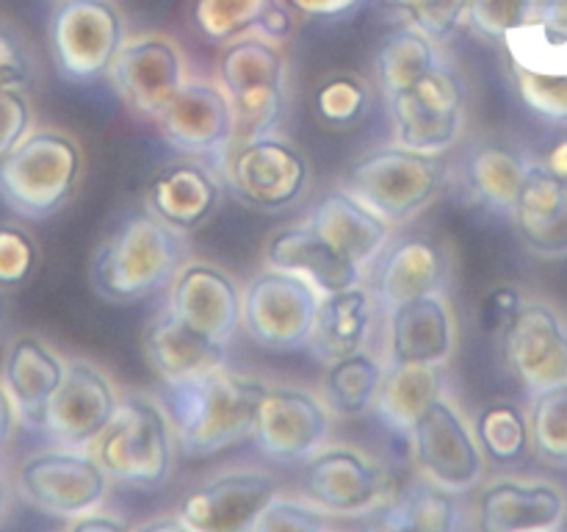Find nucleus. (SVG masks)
I'll list each match as a JSON object with an SVG mask.
<instances>
[{
	"label": "nucleus",
	"instance_id": "aec40b11",
	"mask_svg": "<svg viewBox=\"0 0 567 532\" xmlns=\"http://www.w3.org/2000/svg\"><path fill=\"white\" fill-rule=\"evenodd\" d=\"M169 308L210 341L227 344L241 325L244 294L221 266L194 260L177 272Z\"/></svg>",
	"mask_w": 567,
	"mask_h": 532
},
{
	"label": "nucleus",
	"instance_id": "dca6fc26",
	"mask_svg": "<svg viewBox=\"0 0 567 532\" xmlns=\"http://www.w3.org/2000/svg\"><path fill=\"white\" fill-rule=\"evenodd\" d=\"M109 75L127 109L155 120L186 83V59L175 39L144 33L125 39Z\"/></svg>",
	"mask_w": 567,
	"mask_h": 532
},
{
	"label": "nucleus",
	"instance_id": "79ce46f5",
	"mask_svg": "<svg viewBox=\"0 0 567 532\" xmlns=\"http://www.w3.org/2000/svg\"><path fill=\"white\" fill-rule=\"evenodd\" d=\"M513 83L526 109L554 125H567V75H546V72L520 70L509 64Z\"/></svg>",
	"mask_w": 567,
	"mask_h": 532
},
{
	"label": "nucleus",
	"instance_id": "e433bc0d",
	"mask_svg": "<svg viewBox=\"0 0 567 532\" xmlns=\"http://www.w3.org/2000/svg\"><path fill=\"white\" fill-rule=\"evenodd\" d=\"M382 371L385 366L365 349L349 355V358L332 360L327 364L324 375V405L343 419L363 416L365 410L374 408Z\"/></svg>",
	"mask_w": 567,
	"mask_h": 532
},
{
	"label": "nucleus",
	"instance_id": "bb28decb",
	"mask_svg": "<svg viewBox=\"0 0 567 532\" xmlns=\"http://www.w3.org/2000/svg\"><path fill=\"white\" fill-rule=\"evenodd\" d=\"M66 364L37 336H17L3 360V386L14 399L20 421L42 430L44 410L59 391Z\"/></svg>",
	"mask_w": 567,
	"mask_h": 532
},
{
	"label": "nucleus",
	"instance_id": "7c9ffc66",
	"mask_svg": "<svg viewBox=\"0 0 567 532\" xmlns=\"http://www.w3.org/2000/svg\"><path fill=\"white\" fill-rule=\"evenodd\" d=\"M194 25L216 44L255 31L286 42L297 20L291 6L282 0H194Z\"/></svg>",
	"mask_w": 567,
	"mask_h": 532
},
{
	"label": "nucleus",
	"instance_id": "c9c22d12",
	"mask_svg": "<svg viewBox=\"0 0 567 532\" xmlns=\"http://www.w3.org/2000/svg\"><path fill=\"white\" fill-rule=\"evenodd\" d=\"M437 64H441V53H437L435 39L426 37L415 25L399 28L388 33L377 50V83L385 98H393L421 81Z\"/></svg>",
	"mask_w": 567,
	"mask_h": 532
},
{
	"label": "nucleus",
	"instance_id": "5701e85b",
	"mask_svg": "<svg viewBox=\"0 0 567 532\" xmlns=\"http://www.w3.org/2000/svg\"><path fill=\"white\" fill-rule=\"evenodd\" d=\"M219 203V177L199 158L172 161L150 181L147 188V211L183 236L199 231L216 214Z\"/></svg>",
	"mask_w": 567,
	"mask_h": 532
},
{
	"label": "nucleus",
	"instance_id": "0eeeda50",
	"mask_svg": "<svg viewBox=\"0 0 567 532\" xmlns=\"http://www.w3.org/2000/svg\"><path fill=\"white\" fill-rule=\"evenodd\" d=\"M50 55L61 78L92 83L109 75L125 44V17L114 0H59L50 14Z\"/></svg>",
	"mask_w": 567,
	"mask_h": 532
},
{
	"label": "nucleus",
	"instance_id": "412c9836",
	"mask_svg": "<svg viewBox=\"0 0 567 532\" xmlns=\"http://www.w3.org/2000/svg\"><path fill=\"white\" fill-rule=\"evenodd\" d=\"M567 497L557 482L502 477L480 497V532H557Z\"/></svg>",
	"mask_w": 567,
	"mask_h": 532
},
{
	"label": "nucleus",
	"instance_id": "58836bf2",
	"mask_svg": "<svg viewBox=\"0 0 567 532\" xmlns=\"http://www.w3.org/2000/svg\"><path fill=\"white\" fill-rule=\"evenodd\" d=\"M529 436L532 449L543 463L567 469V382L532 397Z\"/></svg>",
	"mask_w": 567,
	"mask_h": 532
},
{
	"label": "nucleus",
	"instance_id": "4be33fe9",
	"mask_svg": "<svg viewBox=\"0 0 567 532\" xmlns=\"http://www.w3.org/2000/svg\"><path fill=\"white\" fill-rule=\"evenodd\" d=\"M308 225L319 233L341 258L352 260L354 266H369L380 258L391 238V222L382 219L377 211L360 203L354 194L343 186L327 188L313 203L308 214Z\"/></svg>",
	"mask_w": 567,
	"mask_h": 532
},
{
	"label": "nucleus",
	"instance_id": "1a4fd4ad",
	"mask_svg": "<svg viewBox=\"0 0 567 532\" xmlns=\"http://www.w3.org/2000/svg\"><path fill=\"white\" fill-rule=\"evenodd\" d=\"M321 291L302 275L269 266L244 286L241 325L266 349H299L310 341Z\"/></svg>",
	"mask_w": 567,
	"mask_h": 532
},
{
	"label": "nucleus",
	"instance_id": "4c0bfd02",
	"mask_svg": "<svg viewBox=\"0 0 567 532\" xmlns=\"http://www.w3.org/2000/svg\"><path fill=\"white\" fill-rule=\"evenodd\" d=\"M474 432L485 458L498 466L518 463L532 447L529 416L518 405L504 402V399L480 410Z\"/></svg>",
	"mask_w": 567,
	"mask_h": 532
},
{
	"label": "nucleus",
	"instance_id": "72a5a7b5",
	"mask_svg": "<svg viewBox=\"0 0 567 532\" xmlns=\"http://www.w3.org/2000/svg\"><path fill=\"white\" fill-rule=\"evenodd\" d=\"M437 397H443L441 366L391 364L382 371L374 410L393 432L410 438L415 421Z\"/></svg>",
	"mask_w": 567,
	"mask_h": 532
},
{
	"label": "nucleus",
	"instance_id": "603ef678",
	"mask_svg": "<svg viewBox=\"0 0 567 532\" xmlns=\"http://www.w3.org/2000/svg\"><path fill=\"white\" fill-rule=\"evenodd\" d=\"M17 421H20V413H17V408H14V399L9 397L6 386L0 382V449L11 441Z\"/></svg>",
	"mask_w": 567,
	"mask_h": 532
},
{
	"label": "nucleus",
	"instance_id": "f03ea898",
	"mask_svg": "<svg viewBox=\"0 0 567 532\" xmlns=\"http://www.w3.org/2000/svg\"><path fill=\"white\" fill-rule=\"evenodd\" d=\"M183 253V233L172 231L153 211H136L94 249L89 280L105 303H138L175 280Z\"/></svg>",
	"mask_w": 567,
	"mask_h": 532
},
{
	"label": "nucleus",
	"instance_id": "a18cd8bd",
	"mask_svg": "<svg viewBox=\"0 0 567 532\" xmlns=\"http://www.w3.org/2000/svg\"><path fill=\"white\" fill-rule=\"evenodd\" d=\"M252 532H332V526L330 513L316 508L313 502L277 493Z\"/></svg>",
	"mask_w": 567,
	"mask_h": 532
},
{
	"label": "nucleus",
	"instance_id": "a878e982",
	"mask_svg": "<svg viewBox=\"0 0 567 532\" xmlns=\"http://www.w3.org/2000/svg\"><path fill=\"white\" fill-rule=\"evenodd\" d=\"M457 330L441 291L391 310V364L443 366L454 352Z\"/></svg>",
	"mask_w": 567,
	"mask_h": 532
},
{
	"label": "nucleus",
	"instance_id": "5fc2aeb1",
	"mask_svg": "<svg viewBox=\"0 0 567 532\" xmlns=\"http://www.w3.org/2000/svg\"><path fill=\"white\" fill-rule=\"evenodd\" d=\"M546 166H548V170L557 172V175L567 177V139H563L559 144H554L551 153H548Z\"/></svg>",
	"mask_w": 567,
	"mask_h": 532
},
{
	"label": "nucleus",
	"instance_id": "473e14b6",
	"mask_svg": "<svg viewBox=\"0 0 567 532\" xmlns=\"http://www.w3.org/2000/svg\"><path fill=\"white\" fill-rule=\"evenodd\" d=\"M509 64L567 75V0H540L535 17L504 39Z\"/></svg>",
	"mask_w": 567,
	"mask_h": 532
},
{
	"label": "nucleus",
	"instance_id": "3c124183",
	"mask_svg": "<svg viewBox=\"0 0 567 532\" xmlns=\"http://www.w3.org/2000/svg\"><path fill=\"white\" fill-rule=\"evenodd\" d=\"M61 532H133L131 526L122 519L111 513H100V510H92V513H83L78 519H70V524Z\"/></svg>",
	"mask_w": 567,
	"mask_h": 532
},
{
	"label": "nucleus",
	"instance_id": "20e7f679",
	"mask_svg": "<svg viewBox=\"0 0 567 532\" xmlns=\"http://www.w3.org/2000/svg\"><path fill=\"white\" fill-rule=\"evenodd\" d=\"M288 59L282 42L266 33H244L221 44L219 86L236 114V139L271 136L286 114Z\"/></svg>",
	"mask_w": 567,
	"mask_h": 532
},
{
	"label": "nucleus",
	"instance_id": "6ab92c4d",
	"mask_svg": "<svg viewBox=\"0 0 567 532\" xmlns=\"http://www.w3.org/2000/svg\"><path fill=\"white\" fill-rule=\"evenodd\" d=\"M509 371L532 393L567 382V321L554 305L529 299L504 332Z\"/></svg>",
	"mask_w": 567,
	"mask_h": 532
},
{
	"label": "nucleus",
	"instance_id": "8fccbe9b",
	"mask_svg": "<svg viewBox=\"0 0 567 532\" xmlns=\"http://www.w3.org/2000/svg\"><path fill=\"white\" fill-rule=\"evenodd\" d=\"M305 17H343L358 9L363 0H282Z\"/></svg>",
	"mask_w": 567,
	"mask_h": 532
},
{
	"label": "nucleus",
	"instance_id": "f8f14e48",
	"mask_svg": "<svg viewBox=\"0 0 567 532\" xmlns=\"http://www.w3.org/2000/svg\"><path fill=\"white\" fill-rule=\"evenodd\" d=\"M310 166L297 144L280 136L238 142L227 161V183L249 208L277 214L297 203L308 188Z\"/></svg>",
	"mask_w": 567,
	"mask_h": 532
},
{
	"label": "nucleus",
	"instance_id": "f3484780",
	"mask_svg": "<svg viewBox=\"0 0 567 532\" xmlns=\"http://www.w3.org/2000/svg\"><path fill=\"white\" fill-rule=\"evenodd\" d=\"M388 474L354 447H327L308 458L302 497L330 515H365L385 502Z\"/></svg>",
	"mask_w": 567,
	"mask_h": 532
},
{
	"label": "nucleus",
	"instance_id": "c756f323",
	"mask_svg": "<svg viewBox=\"0 0 567 532\" xmlns=\"http://www.w3.org/2000/svg\"><path fill=\"white\" fill-rule=\"evenodd\" d=\"M374 291L358 286L341 288V291L321 294L319 314H316L313 332L308 347L324 364L349 358L360 352L371 336L374 321Z\"/></svg>",
	"mask_w": 567,
	"mask_h": 532
},
{
	"label": "nucleus",
	"instance_id": "a211bd4d",
	"mask_svg": "<svg viewBox=\"0 0 567 532\" xmlns=\"http://www.w3.org/2000/svg\"><path fill=\"white\" fill-rule=\"evenodd\" d=\"M161 136L192 158H225L236 139V114L225 89L214 81H186L155 116Z\"/></svg>",
	"mask_w": 567,
	"mask_h": 532
},
{
	"label": "nucleus",
	"instance_id": "c03bdc74",
	"mask_svg": "<svg viewBox=\"0 0 567 532\" xmlns=\"http://www.w3.org/2000/svg\"><path fill=\"white\" fill-rule=\"evenodd\" d=\"M393 9L402 11L419 31L432 37L435 42L452 37L465 22L468 0H388Z\"/></svg>",
	"mask_w": 567,
	"mask_h": 532
},
{
	"label": "nucleus",
	"instance_id": "de8ad7c7",
	"mask_svg": "<svg viewBox=\"0 0 567 532\" xmlns=\"http://www.w3.org/2000/svg\"><path fill=\"white\" fill-rule=\"evenodd\" d=\"M33 81V61L22 39L11 28L0 25V89L25 92Z\"/></svg>",
	"mask_w": 567,
	"mask_h": 532
},
{
	"label": "nucleus",
	"instance_id": "393cba45",
	"mask_svg": "<svg viewBox=\"0 0 567 532\" xmlns=\"http://www.w3.org/2000/svg\"><path fill=\"white\" fill-rule=\"evenodd\" d=\"M225 347L227 344L210 341L208 336L188 327L172 308L161 310L144 327L142 336L144 358L166 386L194 380L205 371L225 366Z\"/></svg>",
	"mask_w": 567,
	"mask_h": 532
},
{
	"label": "nucleus",
	"instance_id": "ddd939ff",
	"mask_svg": "<svg viewBox=\"0 0 567 532\" xmlns=\"http://www.w3.org/2000/svg\"><path fill=\"white\" fill-rule=\"evenodd\" d=\"M280 480L264 469H238L188 488L175 513L197 532H252Z\"/></svg>",
	"mask_w": 567,
	"mask_h": 532
},
{
	"label": "nucleus",
	"instance_id": "b1692460",
	"mask_svg": "<svg viewBox=\"0 0 567 532\" xmlns=\"http://www.w3.org/2000/svg\"><path fill=\"white\" fill-rule=\"evenodd\" d=\"M509 216L532 253L540 258H567V177L546 164H529Z\"/></svg>",
	"mask_w": 567,
	"mask_h": 532
},
{
	"label": "nucleus",
	"instance_id": "f257e3e1",
	"mask_svg": "<svg viewBox=\"0 0 567 532\" xmlns=\"http://www.w3.org/2000/svg\"><path fill=\"white\" fill-rule=\"evenodd\" d=\"M258 377L219 369L166 386L177 443L192 458H208L252 436L255 413L266 393Z\"/></svg>",
	"mask_w": 567,
	"mask_h": 532
},
{
	"label": "nucleus",
	"instance_id": "cd10ccee",
	"mask_svg": "<svg viewBox=\"0 0 567 532\" xmlns=\"http://www.w3.org/2000/svg\"><path fill=\"white\" fill-rule=\"evenodd\" d=\"M266 264L308 277L321 294L358 286L360 275H363L360 266L341 258L319 233H313L308 222L280 227V231L271 233L269 242H266Z\"/></svg>",
	"mask_w": 567,
	"mask_h": 532
},
{
	"label": "nucleus",
	"instance_id": "2f4dec72",
	"mask_svg": "<svg viewBox=\"0 0 567 532\" xmlns=\"http://www.w3.org/2000/svg\"><path fill=\"white\" fill-rule=\"evenodd\" d=\"M460 502L457 493L421 482L399 499L382 502L365 513L363 532H457Z\"/></svg>",
	"mask_w": 567,
	"mask_h": 532
},
{
	"label": "nucleus",
	"instance_id": "7ed1b4c3",
	"mask_svg": "<svg viewBox=\"0 0 567 532\" xmlns=\"http://www.w3.org/2000/svg\"><path fill=\"white\" fill-rule=\"evenodd\" d=\"M81 175V144L64 131L39 127L0 158V197L20 216L48 219L70 203Z\"/></svg>",
	"mask_w": 567,
	"mask_h": 532
},
{
	"label": "nucleus",
	"instance_id": "49530a36",
	"mask_svg": "<svg viewBox=\"0 0 567 532\" xmlns=\"http://www.w3.org/2000/svg\"><path fill=\"white\" fill-rule=\"evenodd\" d=\"M31 100L20 89H0V158L31 133Z\"/></svg>",
	"mask_w": 567,
	"mask_h": 532
},
{
	"label": "nucleus",
	"instance_id": "9d476101",
	"mask_svg": "<svg viewBox=\"0 0 567 532\" xmlns=\"http://www.w3.org/2000/svg\"><path fill=\"white\" fill-rule=\"evenodd\" d=\"M388 100L396 144L421 153H446L465 127V86L449 64H437L421 81Z\"/></svg>",
	"mask_w": 567,
	"mask_h": 532
},
{
	"label": "nucleus",
	"instance_id": "ea45409f",
	"mask_svg": "<svg viewBox=\"0 0 567 532\" xmlns=\"http://www.w3.org/2000/svg\"><path fill=\"white\" fill-rule=\"evenodd\" d=\"M371 105V89L358 72H332L319 83L313 94V109L324 125L352 127L365 116Z\"/></svg>",
	"mask_w": 567,
	"mask_h": 532
},
{
	"label": "nucleus",
	"instance_id": "9b49d317",
	"mask_svg": "<svg viewBox=\"0 0 567 532\" xmlns=\"http://www.w3.org/2000/svg\"><path fill=\"white\" fill-rule=\"evenodd\" d=\"M413 460L421 474L446 491L463 493L474 488L485 474V452L476 432L446 397H437L424 410L410 432Z\"/></svg>",
	"mask_w": 567,
	"mask_h": 532
},
{
	"label": "nucleus",
	"instance_id": "2eb2a0df",
	"mask_svg": "<svg viewBox=\"0 0 567 532\" xmlns=\"http://www.w3.org/2000/svg\"><path fill=\"white\" fill-rule=\"evenodd\" d=\"M114 382L89 360H70L59 391L44 410L42 432L59 447L86 449L97 443L120 410Z\"/></svg>",
	"mask_w": 567,
	"mask_h": 532
},
{
	"label": "nucleus",
	"instance_id": "4d7b16f0",
	"mask_svg": "<svg viewBox=\"0 0 567 532\" xmlns=\"http://www.w3.org/2000/svg\"><path fill=\"white\" fill-rule=\"evenodd\" d=\"M3 319H6V305H3V297H0V327H3Z\"/></svg>",
	"mask_w": 567,
	"mask_h": 532
},
{
	"label": "nucleus",
	"instance_id": "a19ab883",
	"mask_svg": "<svg viewBox=\"0 0 567 532\" xmlns=\"http://www.w3.org/2000/svg\"><path fill=\"white\" fill-rule=\"evenodd\" d=\"M540 0H468L465 22L476 37L504 44L509 31L526 25L535 17Z\"/></svg>",
	"mask_w": 567,
	"mask_h": 532
},
{
	"label": "nucleus",
	"instance_id": "09e8293b",
	"mask_svg": "<svg viewBox=\"0 0 567 532\" xmlns=\"http://www.w3.org/2000/svg\"><path fill=\"white\" fill-rule=\"evenodd\" d=\"M524 303L526 299L520 297L518 288L496 286L487 294L485 303H482V327H485L487 332H493V336H504Z\"/></svg>",
	"mask_w": 567,
	"mask_h": 532
},
{
	"label": "nucleus",
	"instance_id": "4468645a",
	"mask_svg": "<svg viewBox=\"0 0 567 532\" xmlns=\"http://www.w3.org/2000/svg\"><path fill=\"white\" fill-rule=\"evenodd\" d=\"M332 410L324 399L293 386L266 388L255 413L252 438L266 458L277 463H297L324 449L330 436Z\"/></svg>",
	"mask_w": 567,
	"mask_h": 532
},
{
	"label": "nucleus",
	"instance_id": "37998d69",
	"mask_svg": "<svg viewBox=\"0 0 567 532\" xmlns=\"http://www.w3.org/2000/svg\"><path fill=\"white\" fill-rule=\"evenodd\" d=\"M39 266L37 238L20 225H0V291H17Z\"/></svg>",
	"mask_w": 567,
	"mask_h": 532
},
{
	"label": "nucleus",
	"instance_id": "6e6552de",
	"mask_svg": "<svg viewBox=\"0 0 567 532\" xmlns=\"http://www.w3.org/2000/svg\"><path fill=\"white\" fill-rule=\"evenodd\" d=\"M109 471L86 449H42L17 469L20 497L31 508L59 519H78L97 510L109 497Z\"/></svg>",
	"mask_w": 567,
	"mask_h": 532
},
{
	"label": "nucleus",
	"instance_id": "423d86ee",
	"mask_svg": "<svg viewBox=\"0 0 567 532\" xmlns=\"http://www.w3.org/2000/svg\"><path fill=\"white\" fill-rule=\"evenodd\" d=\"M175 424L155 399L133 393L94 443V454L114 482L158 491L175 469Z\"/></svg>",
	"mask_w": 567,
	"mask_h": 532
},
{
	"label": "nucleus",
	"instance_id": "6e6d98bb",
	"mask_svg": "<svg viewBox=\"0 0 567 532\" xmlns=\"http://www.w3.org/2000/svg\"><path fill=\"white\" fill-rule=\"evenodd\" d=\"M6 504H9V485H6V477L0 474V519L6 515Z\"/></svg>",
	"mask_w": 567,
	"mask_h": 532
},
{
	"label": "nucleus",
	"instance_id": "864d4df0",
	"mask_svg": "<svg viewBox=\"0 0 567 532\" xmlns=\"http://www.w3.org/2000/svg\"><path fill=\"white\" fill-rule=\"evenodd\" d=\"M133 532H197L186 524L177 513L169 515H155V519L142 521V524L133 526Z\"/></svg>",
	"mask_w": 567,
	"mask_h": 532
},
{
	"label": "nucleus",
	"instance_id": "39448f33",
	"mask_svg": "<svg viewBox=\"0 0 567 532\" xmlns=\"http://www.w3.org/2000/svg\"><path fill=\"white\" fill-rule=\"evenodd\" d=\"M446 177V153H421L388 144L360 155L343 172L341 186L393 225L421 214L443 192Z\"/></svg>",
	"mask_w": 567,
	"mask_h": 532
},
{
	"label": "nucleus",
	"instance_id": "f704fd0d",
	"mask_svg": "<svg viewBox=\"0 0 567 532\" xmlns=\"http://www.w3.org/2000/svg\"><path fill=\"white\" fill-rule=\"evenodd\" d=\"M529 161L502 142H485L465 158V183L471 194L491 208L509 214L524 186Z\"/></svg>",
	"mask_w": 567,
	"mask_h": 532
},
{
	"label": "nucleus",
	"instance_id": "c85d7f7f",
	"mask_svg": "<svg viewBox=\"0 0 567 532\" xmlns=\"http://www.w3.org/2000/svg\"><path fill=\"white\" fill-rule=\"evenodd\" d=\"M443 280H446V260L441 247L426 238H402L380 253L371 288L377 303L393 310L410 299L437 294Z\"/></svg>",
	"mask_w": 567,
	"mask_h": 532
}]
</instances>
